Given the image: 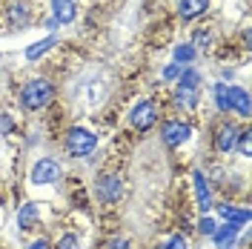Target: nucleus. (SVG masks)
<instances>
[{"mask_svg": "<svg viewBox=\"0 0 252 249\" xmlns=\"http://www.w3.org/2000/svg\"><path fill=\"white\" fill-rule=\"evenodd\" d=\"M52 100H55V86H52L49 80H43V78L29 80V83L20 89V103H23V109H29V112L43 109V106H49Z\"/></svg>", "mask_w": 252, "mask_h": 249, "instance_id": "obj_1", "label": "nucleus"}, {"mask_svg": "<svg viewBox=\"0 0 252 249\" xmlns=\"http://www.w3.org/2000/svg\"><path fill=\"white\" fill-rule=\"evenodd\" d=\"M94 146H97V135H94V132L80 129V126L69 129V135H66V152H69V155L86 157V155L94 152Z\"/></svg>", "mask_w": 252, "mask_h": 249, "instance_id": "obj_2", "label": "nucleus"}, {"mask_svg": "<svg viewBox=\"0 0 252 249\" xmlns=\"http://www.w3.org/2000/svg\"><path fill=\"white\" fill-rule=\"evenodd\" d=\"M155 121H158V106L152 100H141V103H135L132 112H129V124L135 126V129H141V132L152 129Z\"/></svg>", "mask_w": 252, "mask_h": 249, "instance_id": "obj_3", "label": "nucleus"}, {"mask_svg": "<svg viewBox=\"0 0 252 249\" xmlns=\"http://www.w3.org/2000/svg\"><path fill=\"white\" fill-rule=\"evenodd\" d=\"M58 178H61V163L52 160V157H40V160L32 166V184H37V187L55 184Z\"/></svg>", "mask_w": 252, "mask_h": 249, "instance_id": "obj_4", "label": "nucleus"}, {"mask_svg": "<svg viewBox=\"0 0 252 249\" xmlns=\"http://www.w3.org/2000/svg\"><path fill=\"white\" fill-rule=\"evenodd\" d=\"M121 192H124V184H121L118 175H103V178L97 181V198L103 203H118Z\"/></svg>", "mask_w": 252, "mask_h": 249, "instance_id": "obj_5", "label": "nucleus"}, {"mask_svg": "<svg viewBox=\"0 0 252 249\" xmlns=\"http://www.w3.org/2000/svg\"><path fill=\"white\" fill-rule=\"evenodd\" d=\"M189 135H192V126L184 124V121H169V124H163V143L166 146H181V143H187Z\"/></svg>", "mask_w": 252, "mask_h": 249, "instance_id": "obj_6", "label": "nucleus"}, {"mask_svg": "<svg viewBox=\"0 0 252 249\" xmlns=\"http://www.w3.org/2000/svg\"><path fill=\"white\" fill-rule=\"evenodd\" d=\"M229 112H238L241 118H250L252 106H250V94L238 86H229Z\"/></svg>", "mask_w": 252, "mask_h": 249, "instance_id": "obj_7", "label": "nucleus"}, {"mask_svg": "<svg viewBox=\"0 0 252 249\" xmlns=\"http://www.w3.org/2000/svg\"><path fill=\"white\" fill-rule=\"evenodd\" d=\"M238 143V129L232 124H223L218 129V135H215V149L218 152H232Z\"/></svg>", "mask_w": 252, "mask_h": 249, "instance_id": "obj_8", "label": "nucleus"}, {"mask_svg": "<svg viewBox=\"0 0 252 249\" xmlns=\"http://www.w3.org/2000/svg\"><path fill=\"white\" fill-rule=\"evenodd\" d=\"M192 181H195L198 209H201V212H209V209H212V192H209V187H206V178L201 175V172H195V175H192Z\"/></svg>", "mask_w": 252, "mask_h": 249, "instance_id": "obj_9", "label": "nucleus"}, {"mask_svg": "<svg viewBox=\"0 0 252 249\" xmlns=\"http://www.w3.org/2000/svg\"><path fill=\"white\" fill-rule=\"evenodd\" d=\"M206 9H209V0H181V6H178V12L184 20H192V17L204 15Z\"/></svg>", "mask_w": 252, "mask_h": 249, "instance_id": "obj_10", "label": "nucleus"}, {"mask_svg": "<svg viewBox=\"0 0 252 249\" xmlns=\"http://www.w3.org/2000/svg\"><path fill=\"white\" fill-rule=\"evenodd\" d=\"M235 238H238V226L235 223H226V226H220V229L212 232V241H215V247L218 249H229Z\"/></svg>", "mask_w": 252, "mask_h": 249, "instance_id": "obj_11", "label": "nucleus"}, {"mask_svg": "<svg viewBox=\"0 0 252 249\" xmlns=\"http://www.w3.org/2000/svg\"><path fill=\"white\" fill-rule=\"evenodd\" d=\"M9 20L15 26H26L29 23V6H26V0H12L9 3Z\"/></svg>", "mask_w": 252, "mask_h": 249, "instance_id": "obj_12", "label": "nucleus"}, {"mask_svg": "<svg viewBox=\"0 0 252 249\" xmlns=\"http://www.w3.org/2000/svg\"><path fill=\"white\" fill-rule=\"evenodd\" d=\"M75 20V3L72 0H55V23H72Z\"/></svg>", "mask_w": 252, "mask_h": 249, "instance_id": "obj_13", "label": "nucleus"}, {"mask_svg": "<svg viewBox=\"0 0 252 249\" xmlns=\"http://www.w3.org/2000/svg\"><path fill=\"white\" fill-rule=\"evenodd\" d=\"M37 223V203H26L20 212H17V226L20 229H32Z\"/></svg>", "mask_w": 252, "mask_h": 249, "instance_id": "obj_14", "label": "nucleus"}, {"mask_svg": "<svg viewBox=\"0 0 252 249\" xmlns=\"http://www.w3.org/2000/svg\"><path fill=\"white\" fill-rule=\"evenodd\" d=\"M220 215L229 220V223H235V226H244L250 220V212L247 209H235V206H226V203H220Z\"/></svg>", "mask_w": 252, "mask_h": 249, "instance_id": "obj_15", "label": "nucleus"}, {"mask_svg": "<svg viewBox=\"0 0 252 249\" xmlns=\"http://www.w3.org/2000/svg\"><path fill=\"white\" fill-rule=\"evenodd\" d=\"M195 100H198V89H192V86H178V92H175V103L184 109H192L195 106Z\"/></svg>", "mask_w": 252, "mask_h": 249, "instance_id": "obj_16", "label": "nucleus"}, {"mask_svg": "<svg viewBox=\"0 0 252 249\" xmlns=\"http://www.w3.org/2000/svg\"><path fill=\"white\" fill-rule=\"evenodd\" d=\"M52 46H55V37L49 34V37H43V40H37L34 46H29V49H26V61H37V58H40L43 52H49Z\"/></svg>", "mask_w": 252, "mask_h": 249, "instance_id": "obj_17", "label": "nucleus"}, {"mask_svg": "<svg viewBox=\"0 0 252 249\" xmlns=\"http://www.w3.org/2000/svg\"><path fill=\"white\" fill-rule=\"evenodd\" d=\"M215 103L220 112H229V86H223V83L215 86Z\"/></svg>", "mask_w": 252, "mask_h": 249, "instance_id": "obj_18", "label": "nucleus"}, {"mask_svg": "<svg viewBox=\"0 0 252 249\" xmlns=\"http://www.w3.org/2000/svg\"><path fill=\"white\" fill-rule=\"evenodd\" d=\"M192 58H195V46H192V43H181V46L175 49V61H178V66H181V63H189Z\"/></svg>", "mask_w": 252, "mask_h": 249, "instance_id": "obj_19", "label": "nucleus"}, {"mask_svg": "<svg viewBox=\"0 0 252 249\" xmlns=\"http://www.w3.org/2000/svg\"><path fill=\"white\" fill-rule=\"evenodd\" d=\"M160 249H189V244H187L184 235H172V238H166V241L160 244Z\"/></svg>", "mask_w": 252, "mask_h": 249, "instance_id": "obj_20", "label": "nucleus"}, {"mask_svg": "<svg viewBox=\"0 0 252 249\" xmlns=\"http://www.w3.org/2000/svg\"><path fill=\"white\" fill-rule=\"evenodd\" d=\"M250 140H252V132L250 129H244V132H238V149H241V155L244 157H250Z\"/></svg>", "mask_w": 252, "mask_h": 249, "instance_id": "obj_21", "label": "nucleus"}, {"mask_svg": "<svg viewBox=\"0 0 252 249\" xmlns=\"http://www.w3.org/2000/svg\"><path fill=\"white\" fill-rule=\"evenodd\" d=\"M192 43H195V46H201V49H206L209 43H212V31H206V29L195 31V34H192Z\"/></svg>", "mask_w": 252, "mask_h": 249, "instance_id": "obj_22", "label": "nucleus"}, {"mask_svg": "<svg viewBox=\"0 0 252 249\" xmlns=\"http://www.w3.org/2000/svg\"><path fill=\"white\" fill-rule=\"evenodd\" d=\"M58 249H80V244H78V238H75V235H63L61 244H58Z\"/></svg>", "mask_w": 252, "mask_h": 249, "instance_id": "obj_23", "label": "nucleus"}, {"mask_svg": "<svg viewBox=\"0 0 252 249\" xmlns=\"http://www.w3.org/2000/svg\"><path fill=\"white\" fill-rule=\"evenodd\" d=\"M198 229H201L204 235H212L215 229H218V223H215L212 218H206V215H204V218H201V226H198Z\"/></svg>", "mask_w": 252, "mask_h": 249, "instance_id": "obj_24", "label": "nucleus"}, {"mask_svg": "<svg viewBox=\"0 0 252 249\" xmlns=\"http://www.w3.org/2000/svg\"><path fill=\"white\" fill-rule=\"evenodd\" d=\"M103 249H129V244H126L124 238H112V241L103 244Z\"/></svg>", "mask_w": 252, "mask_h": 249, "instance_id": "obj_25", "label": "nucleus"}, {"mask_svg": "<svg viewBox=\"0 0 252 249\" xmlns=\"http://www.w3.org/2000/svg\"><path fill=\"white\" fill-rule=\"evenodd\" d=\"M178 75H181V66H178V63H172V66L163 69V80H175Z\"/></svg>", "mask_w": 252, "mask_h": 249, "instance_id": "obj_26", "label": "nucleus"}, {"mask_svg": "<svg viewBox=\"0 0 252 249\" xmlns=\"http://www.w3.org/2000/svg\"><path fill=\"white\" fill-rule=\"evenodd\" d=\"M12 118H6V115H0V135H3V132H9V129H12Z\"/></svg>", "mask_w": 252, "mask_h": 249, "instance_id": "obj_27", "label": "nucleus"}, {"mask_svg": "<svg viewBox=\"0 0 252 249\" xmlns=\"http://www.w3.org/2000/svg\"><path fill=\"white\" fill-rule=\"evenodd\" d=\"M29 249H52V247H49V241H34Z\"/></svg>", "mask_w": 252, "mask_h": 249, "instance_id": "obj_28", "label": "nucleus"}]
</instances>
